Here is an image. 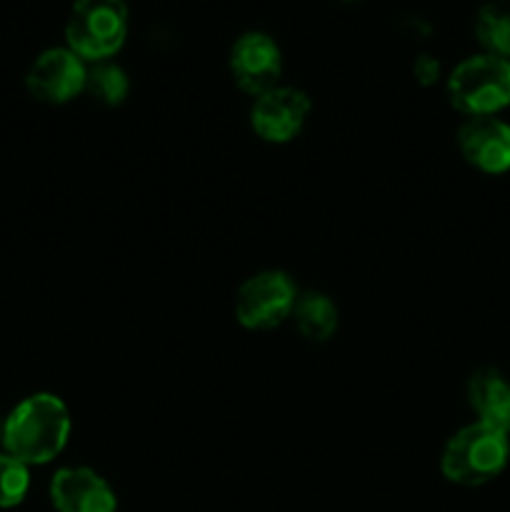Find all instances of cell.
<instances>
[{"label": "cell", "mask_w": 510, "mask_h": 512, "mask_svg": "<svg viewBox=\"0 0 510 512\" xmlns=\"http://www.w3.org/2000/svg\"><path fill=\"white\" fill-rule=\"evenodd\" d=\"M70 430V410L58 395H28L3 420V453L13 455L28 468L53 463L68 445Z\"/></svg>", "instance_id": "cell-1"}, {"label": "cell", "mask_w": 510, "mask_h": 512, "mask_svg": "<svg viewBox=\"0 0 510 512\" xmlns=\"http://www.w3.org/2000/svg\"><path fill=\"white\" fill-rule=\"evenodd\" d=\"M510 463V435L483 423L455 430L440 453V473L460 488H483L505 473Z\"/></svg>", "instance_id": "cell-2"}, {"label": "cell", "mask_w": 510, "mask_h": 512, "mask_svg": "<svg viewBox=\"0 0 510 512\" xmlns=\"http://www.w3.org/2000/svg\"><path fill=\"white\" fill-rule=\"evenodd\" d=\"M450 105L465 118H493L510 108V60L478 53L460 60L445 80Z\"/></svg>", "instance_id": "cell-3"}, {"label": "cell", "mask_w": 510, "mask_h": 512, "mask_svg": "<svg viewBox=\"0 0 510 512\" xmlns=\"http://www.w3.org/2000/svg\"><path fill=\"white\" fill-rule=\"evenodd\" d=\"M125 0H75L65 20V48L85 63H105L128 38Z\"/></svg>", "instance_id": "cell-4"}, {"label": "cell", "mask_w": 510, "mask_h": 512, "mask_svg": "<svg viewBox=\"0 0 510 512\" xmlns=\"http://www.w3.org/2000/svg\"><path fill=\"white\" fill-rule=\"evenodd\" d=\"M298 293V285L285 270H260L240 283L233 303L235 320L250 333L280 328L293 315Z\"/></svg>", "instance_id": "cell-5"}, {"label": "cell", "mask_w": 510, "mask_h": 512, "mask_svg": "<svg viewBox=\"0 0 510 512\" xmlns=\"http://www.w3.org/2000/svg\"><path fill=\"white\" fill-rule=\"evenodd\" d=\"M310 98L293 85H275L268 93L253 98L250 128L263 143L285 145L303 133L310 115Z\"/></svg>", "instance_id": "cell-6"}, {"label": "cell", "mask_w": 510, "mask_h": 512, "mask_svg": "<svg viewBox=\"0 0 510 512\" xmlns=\"http://www.w3.org/2000/svg\"><path fill=\"white\" fill-rule=\"evenodd\" d=\"M228 70L233 83L245 95L258 98V95L280 85V75H283L280 45L268 33H260V30L243 33L230 45Z\"/></svg>", "instance_id": "cell-7"}, {"label": "cell", "mask_w": 510, "mask_h": 512, "mask_svg": "<svg viewBox=\"0 0 510 512\" xmlns=\"http://www.w3.org/2000/svg\"><path fill=\"white\" fill-rule=\"evenodd\" d=\"M88 63L70 48H48L33 60L25 75V88L38 103L65 105L85 93Z\"/></svg>", "instance_id": "cell-8"}, {"label": "cell", "mask_w": 510, "mask_h": 512, "mask_svg": "<svg viewBox=\"0 0 510 512\" xmlns=\"http://www.w3.org/2000/svg\"><path fill=\"white\" fill-rule=\"evenodd\" d=\"M460 155L485 175L510 173V123L498 118H468L455 133Z\"/></svg>", "instance_id": "cell-9"}, {"label": "cell", "mask_w": 510, "mask_h": 512, "mask_svg": "<svg viewBox=\"0 0 510 512\" xmlns=\"http://www.w3.org/2000/svg\"><path fill=\"white\" fill-rule=\"evenodd\" d=\"M50 503L55 512H118V498L108 480L85 465L60 468L53 475Z\"/></svg>", "instance_id": "cell-10"}, {"label": "cell", "mask_w": 510, "mask_h": 512, "mask_svg": "<svg viewBox=\"0 0 510 512\" xmlns=\"http://www.w3.org/2000/svg\"><path fill=\"white\" fill-rule=\"evenodd\" d=\"M475 420L510 435V378L493 365L475 370L465 385Z\"/></svg>", "instance_id": "cell-11"}, {"label": "cell", "mask_w": 510, "mask_h": 512, "mask_svg": "<svg viewBox=\"0 0 510 512\" xmlns=\"http://www.w3.org/2000/svg\"><path fill=\"white\" fill-rule=\"evenodd\" d=\"M290 320L308 343H328L338 333L340 310L328 293L303 290V293H298Z\"/></svg>", "instance_id": "cell-12"}, {"label": "cell", "mask_w": 510, "mask_h": 512, "mask_svg": "<svg viewBox=\"0 0 510 512\" xmlns=\"http://www.w3.org/2000/svg\"><path fill=\"white\" fill-rule=\"evenodd\" d=\"M475 40L483 53L510 60V8L488 3L475 15Z\"/></svg>", "instance_id": "cell-13"}, {"label": "cell", "mask_w": 510, "mask_h": 512, "mask_svg": "<svg viewBox=\"0 0 510 512\" xmlns=\"http://www.w3.org/2000/svg\"><path fill=\"white\" fill-rule=\"evenodd\" d=\"M128 75L120 65L110 63H93L88 68V78H85V93L95 100V103L105 105V108H118L128 98Z\"/></svg>", "instance_id": "cell-14"}, {"label": "cell", "mask_w": 510, "mask_h": 512, "mask_svg": "<svg viewBox=\"0 0 510 512\" xmlns=\"http://www.w3.org/2000/svg\"><path fill=\"white\" fill-rule=\"evenodd\" d=\"M30 490V468L8 453H0V508H15Z\"/></svg>", "instance_id": "cell-15"}, {"label": "cell", "mask_w": 510, "mask_h": 512, "mask_svg": "<svg viewBox=\"0 0 510 512\" xmlns=\"http://www.w3.org/2000/svg\"><path fill=\"white\" fill-rule=\"evenodd\" d=\"M413 75L423 88H430V85H435L440 80V60L430 53L418 55L413 63Z\"/></svg>", "instance_id": "cell-16"}, {"label": "cell", "mask_w": 510, "mask_h": 512, "mask_svg": "<svg viewBox=\"0 0 510 512\" xmlns=\"http://www.w3.org/2000/svg\"><path fill=\"white\" fill-rule=\"evenodd\" d=\"M0 445H3V420H0Z\"/></svg>", "instance_id": "cell-17"}, {"label": "cell", "mask_w": 510, "mask_h": 512, "mask_svg": "<svg viewBox=\"0 0 510 512\" xmlns=\"http://www.w3.org/2000/svg\"><path fill=\"white\" fill-rule=\"evenodd\" d=\"M343 3H360V0H343Z\"/></svg>", "instance_id": "cell-18"}]
</instances>
